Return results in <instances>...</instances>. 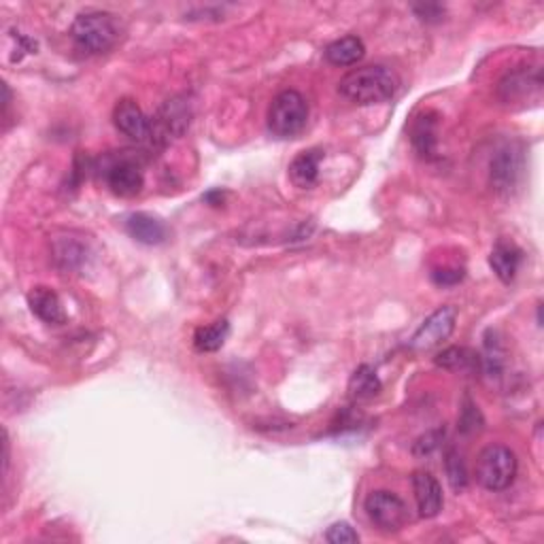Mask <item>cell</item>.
<instances>
[{
  "instance_id": "obj_1",
  "label": "cell",
  "mask_w": 544,
  "mask_h": 544,
  "mask_svg": "<svg viewBox=\"0 0 544 544\" xmlns=\"http://www.w3.org/2000/svg\"><path fill=\"white\" fill-rule=\"evenodd\" d=\"M398 75L383 65L353 68L340 79L338 92L355 104H379L398 92Z\"/></svg>"
},
{
  "instance_id": "obj_2",
  "label": "cell",
  "mask_w": 544,
  "mask_h": 544,
  "mask_svg": "<svg viewBox=\"0 0 544 544\" xmlns=\"http://www.w3.org/2000/svg\"><path fill=\"white\" fill-rule=\"evenodd\" d=\"M71 37L85 54H107L119 40L118 20L107 11H85L75 17Z\"/></svg>"
},
{
  "instance_id": "obj_3",
  "label": "cell",
  "mask_w": 544,
  "mask_h": 544,
  "mask_svg": "<svg viewBox=\"0 0 544 544\" xmlns=\"http://www.w3.org/2000/svg\"><path fill=\"white\" fill-rule=\"evenodd\" d=\"M517 455L505 444H489L477 460V480L489 491H505L517 477Z\"/></svg>"
},
{
  "instance_id": "obj_4",
  "label": "cell",
  "mask_w": 544,
  "mask_h": 544,
  "mask_svg": "<svg viewBox=\"0 0 544 544\" xmlns=\"http://www.w3.org/2000/svg\"><path fill=\"white\" fill-rule=\"evenodd\" d=\"M309 119V102L296 90H285L268 109V128L275 136L292 138L304 130Z\"/></svg>"
},
{
  "instance_id": "obj_5",
  "label": "cell",
  "mask_w": 544,
  "mask_h": 544,
  "mask_svg": "<svg viewBox=\"0 0 544 544\" xmlns=\"http://www.w3.org/2000/svg\"><path fill=\"white\" fill-rule=\"evenodd\" d=\"M368 517L381 531H400L408 523V506L400 496L391 494V491H373L366 497Z\"/></svg>"
},
{
  "instance_id": "obj_6",
  "label": "cell",
  "mask_w": 544,
  "mask_h": 544,
  "mask_svg": "<svg viewBox=\"0 0 544 544\" xmlns=\"http://www.w3.org/2000/svg\"><path fill=\"white\" fill-rule=\"evenodd\" d=\"M523 149L519 145L508 143L505 147H500L491 158L489 164V175L491 183L500 194H511L517 188L521 177H523Z\"/></svg>"
},
{
  "instance_id": "obj_7",
  "label": "cell",
  "mask_w": 544,
  "mask_h": 544,
  "mask_svg": "<svg viewBox=\"0 0 544 544\" xmlns=\"http://www.w3.org/2000/svg\"><path fill=\"white\" fill-rule=\"evenodd\" d=\"M457 311L453 306H441L434 311L427 320L421 323L419 329L410 338V349L415 351H432L441 347L455 329Z\"/></svg>"
},
{
  "instance_id": "obj_8",
  "label": "cell",
  "mask_w": 544,
  "mask_h": 544,
  "mask_svg": "<svg viewBox=\"0 0 544 544\" xmlns=\"http://www.w3.org/2000/svg\"><path fill=\"white\" fill-rule=\"evenodd\" d=\"M189 102H185V98H172L166 101L164 107L160 109L155 119L152 121V141H171V138L181 136L189 126Z\"/></svg>"
},
{
  "instance_id": "obj_9",
  "label": "cell",
  "mask_w": 544,
  "mask_h": 544,
  "mask_svg": "<svg viewBox=\"0 0 544 544\" xmlns=\"http://www.w3.org/2000/svg\"><path fill=\"white\" fill-rule=\"evenodd\" d=\"M113 121L121 135L132 141H147L152 138V119L143 113V109L132 98H121L113 109Z\"/></svg>"
},
{
  "instance_id": "obj_10",
  "label": "cell",
  "mask_w": 544,
  "mask_h": 544,
  "mask_svg": "<svg viewBox=\"0 0 544 544\" xmlns=\"http://www.w3.org/2000/svg\"><path fill=\"white\" fill-rule=\"evenodd\" d=\"M413 491L421 517L432 519L443 511V489L432 472L417 470L413 474Z\"/></svg>"
},
{
  "instance_id": "obj_11",
  "label": "cell",
  "mask_w": 544,
  "mask_h": 544,
  "mask_svg": "<svg viewBox=\"0 0 544 544\" xmlns=\"http://www.w3.org/2000/svg\"><path fill=\"white\" fill-rule=\"evenodd\" d=\"M107 185L115 196H121V198H132V196L141 194V189L145 185V177L135 162L121 160V162H118V164L109 166Z\"/></svg>"
},
{
  "instance_id": "obj_12",
  "label": "cell",
  "mask_w": 544,
  "mask_h": 544,
  "mask_svg": "<svg viewBox=\"0 0 544 544\" xmlns=\"http://www.w3.org/2000/svg\"><path fill=\"white\" fill-rule=\"evenodd\" d=\"M28 304H31V311L40 321L51 323V326H60V323L66 321V311L62 306V300L51 287H32L31 294H28Z\"/></svg>"
},
{
  "instance_id": "obj_13",
  "label": "cell",
  "mask_w": 544,
  "mask_h": 544,
  "mask_svg": "<svg viewBox=\"0 0 544 544\" xmlns=\"http://www.w3.org/2000/svg\"><path fill=\"white\" fill-rule=\"evenodd\" d=\"M126 230L128 234L135 239L136 242H143V245H162L166 239H169V228L162 219L149 215V213H132V215L126 219Z\"/></svg>"
},
{
  "instance_id": "obj_14",
  "label": "cell",
  "mask_w": 544,
  "mask_h": 544,
  "mask_svg": "<svg viewBox=\"0 0 544 544\" xmlns=\"http://www.w3.org/2000/svg\"><path fill=\"white\" fill-rule=\"evenodd\" d=\"M410 141L417 154L424 158H432L436 154L438 145V115L434 111H424L415 119L413 130H410Z\"/></svg>"
},
{
  "instance_id": "obj_15",
  "label": "cell",
  "mask_w": 544,
  "mask_h": 544,
  "mask_svg": "<svg viewBox=\"0 0 544 544\" xmlns=\"http://www.w3.org/2000/svg\"><path fill=\"white\" fill-rule=\"evenodd\" d=\"M321 158L323 154L320 149H309V152L298 154L292 164H289V177H292V183L303 189L312 188V185L317 183V179H320Z\"/></svg>"
},
{
  "instance_id": "obj_16",
  "label": "cell",
  "mask_w": 544,
  "mask_h": 544,
  "mask_svg": "<svg viewBox=\"0 0 544 544\" xmlns=\"http://www.w3.org/2000/svg\"><path fill=\"white\" fill-rule=\"evenodd\" d=\"M521 258H523V253H521V249L517 245H513V242H506V241H500L494 247V251H491L489 266L494 268L497 279L505 281V283H511L521 266Z\"/></svg>"
},
{
  "instance_id": "obj_17",
  "label": "cell",
  "mask_w": 544,
  "mask_h": 544,
  "mask_svg": "<svg viewBox=\"0 0 544 544\" xmlns=\"http://www.w3.org/2000/svg\"><path fill=\"white\" fill-rule=\"evenodd\" d=\"M381 390H383V383H381L376 370L373 366H368V364L357 366L355 373L351 374V379H349L351 400H355V402L374 400V398L381 393Z\"/></svg>"
},
{
  "instance_id": "obj_18",
  "label": "cell",
  "mask_w": 544,
  "mask_h": 544,
  "mask_svg": "<svg viewBox=\"0 0 544 544\" xmlns=\"http://www.w3.org/2000/svg\"><path fill=\"white\" fill-rule=\"evenodd\" d=\"M364 43L357 37H343L326 48V60L334 66H353L364 57Z\"/></svg>"
},
{
  "instance_id": "obj_19",
  "label": "cell",
  "mask_w": 544,
  "mask_h": 544,
  "mask_svg": "<svg viewBox=\"0 0 544 544\" xmlns=\"http://www.w3.org/2000/svg\"><path fill=\"white\" fill-rule=\"evenodd\" d=\"M540 85H542L540 73L534 75V77L530 79L528 71H514L502 79L500 96H502V101L514 102V101H521V98L530 96L531 90L538 92L540 90Z\"/></svg>"
},
{
  "instance_id": "obj_20",
  "label": "cell",
  "mask_w": 544,
  "mask_h": 544,
  "mask_svg": "<svg viewBox=\"0 0 544 544\" xmlns=\"http://www.w3.org/2000/svg\"><path fill=\"white\" fill-rule=\"evenodd\" d=\"M230 334V323L228 320H219L211 326H202L194 332V347L200 353H213L222 349L225 338Z\"/></svg>"
},
{
  "instance_id": "obj_21",
  "label": "cell",
  "mask_w": 544,
  "mask_h": 544,
  "mask_svg": "<svg viewBox=\"0 0 544 544\" xmlns=\"http://www.w3.org/2000/svg\"><path fill=\"white\" fill-rule=\"evenodd\" d=\"M436 366L451 370V373H466V370L478 366V355L468 349H460V347H449L436 355Z\"/></svg>"
},
{
  "instance_id": "obj_22",
  "label": "cell",
  "mask_w": 544,
  "mask_h": 544,
  "mask_svg": "<svg viewBox=\"0 0 544 544\" xmlns=\"http://www.w3.org/2000/svg\"><path fill=\"white\" fill-rule=\"evenodd\" d=\"M444 470H447L449 483L455 491H464L468 487L466 464L457 451H453V449L447 451V455H444Z\"/></svg>"
},
{
  "instance_id": "obj_23",
  "label": "cell",
  "mask_w": 544,
  "mask_h": 544,
  "mask_svg": "<svg viewBox=\"0 0 544 544\" xmlns=\"http://www.w3.org/2000/svg\"><path fill=\"white\" fill-rule=\"evenodd\" d=\"M56 258L65 268H77L79 264H83L85 253L83 249L75 245V242H62V245L56 249Z\"/></svg>"
},
{
  "instance_id": "obj_24",
  "label": "cell",
  "mask_w": 544,
  "mask_h": 544,
  "mask_svg": "<svg viewBox=\"0 0 544 544\" xmlns=\"http://www.w3.org/2000/svg\"><path fill=\"white\" fill-rule=\"evenodd\" d=\"M326 540L332 544H355L360 542V534H357L349 523L338 521V523H334L332 528L326 531Z\"/></svg>"
},
{
  "instance_id": "obj_25",
  "label": "cell",
  "mask_w": 544,
  "mask_h": 544,
  "mask_svg": "<svg viewBox=\"0 0 544 544\" xmlns=\"http://www.w3.org/2000/svg\"><path fill=\"white\" fill-rule=\"evenodd\" d=\"M443 438H444V430H432V432L424 434V436H421L419 441L415 443L413 453H415L417 457H427V455H432L434 451H436L438 447H441Z\"/></svg>"
},
{
  "instance_id": "obj_26",
  "label": "cell",
  "mask_w": 544,
  "mask_h": 544,
  "mask_svg": "<svg viewBox=\"0 0 544 544\" xmlns=\"http://www.w3.org/2000/svg\"><path fill=\"white\" fill-rule=\"evenodd\" d=\"M480 426H483V417H480L478 408L474 407L470 400H466V407L461 408V417H460V430L464 434H472L478 432Z\"/></svg>"
},
{
  "instance_id": "obj_27",
  "label": "cell",
  "mask_w": 544,
  "mask_h": 544,
  "mask_svg": "<svg viewBox=\"0 0 544 544\" xmlns=\"http://www.w3.org/2000/svg\"><path fill=\"white\" fill-rule=\"evenodd\" d=\"M432 281L438 287H453L464 281V270L461 268H436L432 270Z\"/></svg>"
},
{
  "instance_id": "obj_28",
  "label": "cell",
  "mask_w": 544,
  "mask_h": 544,
  "mask_svg": "<svg viewBox=\"0 0 544 544\" xmlns=\"http://www.w3.org/2000/svg\"><path fill=\"white\" fill-rule=\"evenodd\" d=\"M413 11L424 22H441V17L444 13V9L438 7V4H417V7H413Z\"/></svg>"
}]
</instances>
